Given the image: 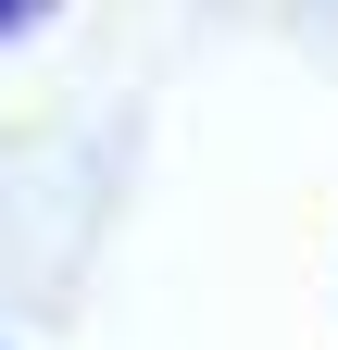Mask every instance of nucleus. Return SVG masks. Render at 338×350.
<instances>
[{
    "label": "nucleus",
    "mask_w": 338,
    "mask_h": 350,
    "mask_svg": "<svg viewBox=\"0 0 338 350\" xmlns=\"http://www.w3.org/2000/svg\"><path fill=\"white\" fill-rule=\"evenodd\" d=\"M25 13H51V0H0V38H13V25H25Z\"/></svg>",
    "instance_id": "nucleus-1"
}]
</instances>
